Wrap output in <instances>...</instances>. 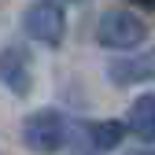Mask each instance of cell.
<instances>
[{
	"label": "cell",
	"mask_w": 155,
	"mask_h": 155,
	"mask_svg": "<svg viewBox=\"0 0 155 155\" xmlns=\"http://www.w3.org/2000/svg\"><path fill=\"white\" fill-rule=\"evenodd\" d=\"M85 133H89V144L96 151H114L122 144V137H126V126L114 122V118H107V122H92Z\"/></svg>",
	"instance_id": "8992f818"
},
{
	"label": "cell",
	"mask_w": 155,
	"mask_h": 155,
	"mask_svg": "<svg viewBox=\"0 0 155 155\" xmlns=\"http://www.w3.org/2000/svg\"><path fill=\"white\" fill-rule=\"evenodd\" d=\"M126 155H155L151 148H137V151H126Z\"/></svg>",
	"instance_id": "9c48e42d"
},
{
	"label": "cell",
	"mask_w": 155,
	"mask_h": 155,
	"mask_svg": "<svg viewBox=\"0 0 155 155\" xmlns=\"http://www.w3.org/2000/svg\"><path fill=\"white\" fill-rule=\"evenodd\" d=\"M22 144L37 155H55L67 144V122L59 111L41 107V111H30L22 118Z\"/></svg>",
	"instance_id": "6da1fadb"
},
{
	"label": "cell",
	"mask_w": 155,
	"mask_h": 155,
	"mask_svg": "<svg viewBox=\"0 0 155 155\" xmlns=\"http://www.w3.org/2000/svg\"><path fill=\"white\" fill-rule=\"evenodd\" d=\"M129 129L140 140H155V92H144L129 107Z\"/></svg>",
	"instance_id": "5b68a950"
},
{
	"label": "cell",
	"mask_w": 155,
	"mask_h": 155,
	"mask_svg": "<svg viewBox=\"0 0 155 155\" xmlns=\"http://www.w3.org/2000/svg\"><path fill=\"white\" fill-rule=\"evenodd\" d=\"M137 63H140V74L144 78H155V52H148L144 59H137Z\"/></svg>",
	"instance_id": "52a82bcc"
},
{
	"label": "cell",
	"mask_w": 155,
	"mask_h": 155,
	"mask_svg": "<svg viewBox=\"0 0 155 155\" xmlns=\"http://www.w3.org/2000/svg\"><path fill=\"white\" fill-rule=\"evenodd\" d=\"M144 37H148V26H144L133 11H122V8L104 11L100 22H96V41H100L104 48H114V52L137 48Z\"/></svg>",
	"instance_id": "7a4b0ae2"
},
{
	"label": "cell",
	"mask_w": 155,
	"mask_h": 155,
	"mask_svg": "<svg viewBox=\"0 0 155 155\" xmlns=\"http://www.w3.org/2000/svg\"><path fill=\"white\" fill-rule=\"evenodd\" d=\"M137 8H148V11H155V0H133Z\"/></svg>",
	"instance_id": "ba28073f"
},
{
	"label": "cell",
	"mask_w": 155,
	"mask_h": 155,
	"mask_svg": "<svg viewBox=\"0 0 155 155\" xmlns=\"http://www.w3.org/2000/svg\"><path fill=\"white\" fill-rule=\"evenodd\" d=\"M0 81L15 96H30L33 89V63L22 45H4L0 48Z\"/></svg>",
	"instance_id": "277c9868"
},
{
	"label": "cell",
	"mask_w": 155,
	"mask_h": 155,
	"mask_svg": "<svg viewBox=\"0 0 155 155\" xmlns=\"http://www.w3.org/2000/svg\"><path fill=\"white\" fill-rule=\"evenodd\" d=\"M74 4H81V0H74Z\"/></svg>",
	"instance_id": "30bf717a"
},
{
	"label": "cell",
	"mask_w": 155,
	"mask_h": 155,
	"mask_svg": "<svg viewBox=\"0 0 155 155\" xmlns=\"http://www.w3.org/2000/svg\"><path fill=\"white\" fill-rule=\"evenodd\" d=\"M22 30L37 45H59L63 30H67V15L55 0H33L22 11Z\"/></svg>",
	"instance_id": "3957f363"
}]
</instances>
